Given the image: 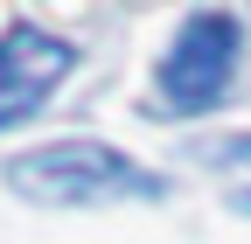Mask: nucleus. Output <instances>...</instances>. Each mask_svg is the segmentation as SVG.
I'll return each instance as SVG.
<instances>
[{
	"instance_id": "4",
	"label": "nucleus",
	"mask_w": 251,
	"mask_h": 244,
	"mask_svg": "<svg viewBox=\"0 0 251 244\" xmlns=\"http://www.w3.org/2000/svg\"><path fill=\"white\" fill-rule=\"evenodd\" d=\"M202 161H251V140H216L202 146Z\"/></svg>"
},
{
	"instance_id": "2",
	"label": "nucleus",
	"mask_w": 251,
	"mask_h": 244,
	"mask_svg": "<svg viewBox=\"0 0 251 244\" xmlns=\"http://www.w3.org/2000/svg\"><path fill=\"white\" fill-rule=\"evenodd\" d=\"M237 42H244V28L230 14H216V7L209 14H188L181 35H175V49H168V63H161V98L175 112H209L230 91Z\"/></svg>"
},
{
	"instance_id": "5",
	"label": "nucleus",
	"mask_w": 251,
	"mask_h": 244,
	"mask_svg": "<svg viewBox=\"0 0 251 244\" xmlns=\"http://www.w3.org/2000/svg\"><path fill=\"white\" fill-rule=\"evenodd\" d=\"M237 209H251V189H244V195H237Z\"/></svg>"
},
{
	"instance_id": "3",
	"label": "nucleus",
	"mask_w": 251,
	"mask_h": 244,
	"mask_svg": "<svg viewBox=\"0 0 251 244\" xmlns=\"http://www.w3.org/2000/svg\"><path fill=\"white\" fill-rule=\"evenodd\" d=\"M77 49L63 35H42V28H7L0 35V126H21V119H35L42 98L70 77Z\"/></svg>"
},
{
	"instance_id": "1",
	"label": "nucleus",
	"mask_w": 251,
	"mask_h": 244,
	"mask_svg": "<svg viewBox=\"0 0 251 244\" xmlns=\"http://www.w3.org/2000/svg\"><path fill=\"white\" fill-rule=\"evenodd\" d=\"M7 189L28 202H119V195H161V174H147L105 140H49L7 161Z\"/></svg>"
}]
</instances>
